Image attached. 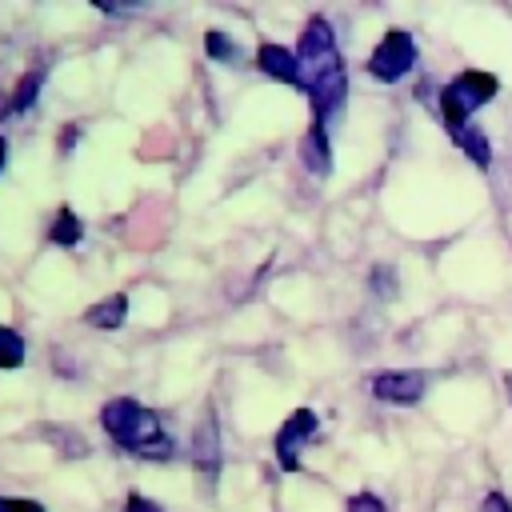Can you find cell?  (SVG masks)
Instances as JSON below:
<instances>
[{
  "label": "cell",
  "instance_id": "6da1fadb",
  "mask_svg": "<svg viewBox=\"0 0 512 512\" xmlns=\"http://www.w3.org/2000/svg\"><path fill=\"white\" fill-rule=\"evenodd\" d=\"M100 424H104V432H108L124 452H132V456H140V460H168V456L176 452L172 436L160 428V416H156L152 408L128 400V396L108 400L104 412H100Z\"/></svg>",
  "mask_w": 512,
  "mask_h": 512
},
{
  "label": "cell",
  "instance_id": "7a4b0ae2",
  "mask_svg": "<svg viewBox=\"0 0 512 512\" xmlns=\"http://www.w3.org/2000/svg\"><path fill=\"white\" fill-rule=\"evenodd\" d=\"M496 92H500V80H496L492 72L468 68V72L452 76V80L444 84V92H440V116H444V128H448L452 136L464 132V128L472 124V116H476L484 104L496 100Z\"/></svg>",
  "mask_w": 512,
  "mask_h": 512
},
{
  "label": "cell",
  "instance_id": "3957f363",
  "mask_svg": "<svg viewBox=\"0 0 512 512\" xmlns=\"http://www.w3.org/2000/svg\"><path fill=\"white\" fill-rule=\"evenodd\" d=\"M296 60H300V92H308L316 80H324L328 72L344 68L340 60V48H336V32L324 16H312L300 32V44H296Z\"/></svg>",
  "mask_w": 512,
  "mask_h": 512
},
{
  "label": "cell",
  "instance_id": "277c9868",
  "mask_svg": "<svg viewBox=\"0 0 512 512\" xmlns=\"http://www.w3.org/2000/svg\"><path fill=\"white\" fill-rule=\"evenodd\" d=\"M412 64H416V40L404 28H388L380 36V44L372 48V56H368V72L384 84H396L400 76H408Z\"/></svg>",
  "mask_w": 512,
  "mask_h": 512
},
{
  "label": "cell",
  "instance_id": "5b68a950",
  "mask_svg": "<svg viewBox=\"0 0 512 512\" xmlns=\"http://www.w3.org/2000/svg\"><path fill=\"white\" fill-rule=\"evenodd\" d=\"M316 428H320V416L312 408L288 412V420L276 432V464L284 472H300V448H304L308 436H316Z\"/></svg>",
  "mask_w": 512,
  "mask_h": 512
},
{
  "label": "cell",
  "instance_id": "8992f818",
  "mask_svg": "<svg viewBox=\"0 0 512 512\" xmlns=\"http://www.w3.org/2000/svg\"><path fill=\"white\" fill-rule=\"evenodd\" d=\"M428 388V376L416 368H388L372 376V396L384 404H416Z\"/></svg>",
  "mask_w": 512,
  "mask_h": 512
},
{
  "label": "cell",
  "instance_id": "52a82bcc",
  "mask_svg": "<svg viewBox=\"0 0 512 512\" xmlns=\"http://www.w3.org/2000/svg\"><path fill=\"white\" fill-rule=\"evenodd\" d=\"M344 96H348V76H344V68H336V72H328L324 80H316V84L308 88V100H312L316 124H324V128H328V120L344 108Z\"/></svg>",
  "mask_w": 512,
  "mask_h": 512
},
{
  "label": "cell",
  "instance_id": "ba28073f",
  "mask_svg": "<svg viewBox=\"0 0 512 512\" xmlns=\"http://www.w3.org/2000/svg\"><path fill=\"white\" fill-rule=\"evenodd\" d=\"M256 64H260V72H264V76H272V80H280V84L300 88V60H296V52H288L284 44H260Z\"/></svg>",
  "mask_w": 512,
  "mask_h": 512
},
{
  "label": "cell",
  "instance_id": "9c48e42d",
  "mask_svg": "<svg viewBox=\"0 0 512 512\" xmlns=\"http://www.w3.org/2000/svg\"><path fill=\"white\" fill-rule=\"evenodd\" d=\"M300 160H304V168L312 176H328L332 172V144H328V128L324 124L312 120V128L300 140Z\"/></svg>",
  "mask_w": 512,
  "mask_h": 512
},
{
  "label": "cell",
  "instance_id": "30bf717a",
  "mask_svg": "<svg viewBox=\"0 0 512 512\" xmlns=\"http://www.w3.org/2000/svg\"><path fill=\"white\" fill-rule=\"evenodd\" d=\"M192 464L204 468L208 476L220 472V444H216V420H212V416L200 424V432H196V440H192Z\"/></svg>",
  "mask_w": 512,
  "mask_h": 512
},
{
  "label": "cell",
  "instance_id": "8fae6325",
  "mask_svg": "<svg viewBox=\"0 0 512 512\" xmlns=\"http://www.w3.org/2000/svg\"><path fill=\"white\" fill-rule=\"evenodd\" d=\"M124 316H128V296H124V292H112V296L96 300V304L84 312V320H88L92 328H120Z\"/></svg>",
  "mask_w": 512,
  "mask_h": 512
},
{
  "label": "cell",
  "instance_id": "7c38bea8",
  "mask_svg": "<svg viewBox=\"0 0 512 512\" xmlns=\"http://www.w3.org/2000/svg\"><path fill=\"white\" fill-rule=\"evenodd\" d=\"M48 240H52V244H60V248H72V244H80V240H84V224H80V216H76L72 208H60V212L52 216Z\"/></svg>",
  "mask_w": 512,
  "mask_h": 512
},
{
  "label": "cell",
  "instance_id": "4fadbf2b",
  "mask_svg": "<svg viewBox=\"0 0 512 512\" xmlns=\"http://www.w3.org/2000/svg\"><path fill=\"white\" fill-rule=\"evenodd\" d=\"M36 432H40L44 440H52V448H56V452H64V456H88L84 436H80L76 428H68V424H64V428H60V424H40Z\"/></svg>",
  "mask_w": 512,
  "mask_h": 512
},
{
  "label": "cell",
  "instance_id": "5bb4252c",
  "mask_svg": "<svg viewBox=\"0 0 512 512\" xmlns=\"http://www.w3.org/2000/svg\"><path fill=\"white\" fill-rule=\"evenodd\" d=\"M452 140H456V144H460V148H464L480 168H488V164H492V144H488V136H484L476 124H468V128H464V132H456Z\"/></svg>",
  "mask_w": 512,
  "mask_h": 512
},
{
  "label": "cell",
  "instance_id": "9a60e30c",
  "mask_svg": "<svg viewBox=\"0 0 512 512\" xmlns=\"http://www.w3.org/2000/svg\"><path fill=\"white\" fill-rule=\"evenodd\" d=\"M24 336L12 332L8 324H0V368H20L24 364Z\"/></svg>",
  "mask_w": 512,
  "mask_h": 512
},
{
  "label": "cell",
  "instance_id": "2e32d148",
  "mask_svg": "<svg viewBox=\"0 0 512 512\" xmlns=\"http://www.w3.org/2000/svg\"><path fill=\"white\" fill-rule=\"evenodd\" d=\"M204 52H208L212 60H224V64H236V60H240V48H236V40H232V36H224L220 28L204 32Z\"/></svg>",
  "mask_w": 512,
  "mask_h": 512
},
{
  "label": "cell",
  "instance_id": "e0dca14e",
  "mask_svg": "<svg viewBox=\"0 0 512 512\" xmlns=\"http://www.w3.org/2000/svg\"><path fill=\"white\" fill-rule=\"evenodd\" d=\"M40 80H44V72H28V76L16 84V96H12V112H28V108L36 104V96H40Z\"/></svg>",
  "mask_w": 512,
  "mask_h": 512
},
{
  "label": "cell",
  "instance_id": "ac0fdd59",
  "mask_svg": "<svg viewBox=\"0 0 512 512\" xmlns=\"http://www.w3.org/2000/svg\"><path fill=\"white\" fill-rule=\"evenodd\" d=\"M0 512H44V504L24 496H0Z\"/></svg>",
  "mask_w": 512,
  "mask_h": 512
},
{
  "label": "cell",
  "instance_id": "d6986e66",
  "mask_svg": "<svg viewBox=\"0 0 512 512\" xmlns=\"http://www.w3.org/2000/svg\"><path fill=\"white\" fill-rule=\"evenodd\" d=\"M348 512H388V508L380 504V496H372V492H356V496L348 500Z\"/></svg>",
  "mask_w": 512,
  "mask_h": 512
},
{
  "label": "cell",
  "instance_id": "ffe728a7",
  "mask_svg": "<svg viewBox=\"0 0 512 512\" xmlns=\"http://www.w3.org/2000/svg\"><path fill=\"white\" fill-rule=\"evenodd\" d=\"M372 292L376 296H392V268H372Z\"/></svg>",
  "mask_w": 512,
  "mask_h": 512
},
{
  "label": "cell",
  "instance_id": "44dd1931",
  "mask_svg": "<svg viewBox=\"0 0 512 512\" xmlns=\"http://www.w3.org/2000/svg\"><path fill=\"white\" fill-rule=\"evenodd\" d=\"M124 512H164L156 500H148V496H140V492H128V500H124Z\"/></svg>",
  "mask_w": 512,
  "mask_h": 512
},
{
  "label": "cell",
  "instance_id": "7402d4cb",
  "mask_svg": "<svg viewBox=\"0 0 512 512\" xmlns=\"http://www.w3.org/2000/svg\"><path fill=\"white\" fill-rule=\"evenodd\" d=\"M480 512H512V500H508V496H500V492H488V496H484V504H480Z\"/></svg>",
  "mask_w": 512,
  "mask_h": 512
},
{
  "label": "cell",
  "instance_id": "603a6c76",
  "mask_svg": "<svg viewBox=\"0 0 512 512\" xmlns=\"http://www.w3.org/2000/svg\"><path fill=\"white\" fill-rule=\"evenodd\" d=\"M4 160H8V140L0 136V172H4Z\"/></svg>",
  "mask_w": 512,
  "mask_h": 512
},
{
  "label": "cell",
  "instance_id": "cb8c5ba5",
  "mask_svg": "<svg viewBox=\"0 0 512 512\" xmlns=\"http://www.w3.org/2000/svg\"><path fill=\"white\" fill-rule=\"evenodd\" d=\"M508 396H512V380H508Z\"/></svg>",
  "mask_w": 512,
  "mask_h": 512
}]
</instances>
